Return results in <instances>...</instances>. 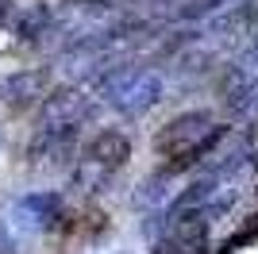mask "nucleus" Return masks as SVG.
<instances>
[{"label":"nucleus","mask_w":258,"mask_h":254,"mask_svg":"<svg viewBox=\"0 0 258 254\" xmlns=\"http://www.w3.org/2000/svg\"><path fill=\"white\" fill-rule=\"evenodd\" d=\"M74 135L77 131H39V135L27 143V158L35 166H54L62 169L74 154Z\"/></svg>","instance_id":"nucleus-6"},{"label":"nucleus","mask_w":258,"mask_h":254,"mask_svg":"<svg viewBox=\"0 0 258 254\" xmlns=\"http://www.w3.org/2000/svg\"><path fill=\"white\" fill-rule=\"evenodd\" d=\"M250 239H258V216H250V223H243V227H239V231H235V235H231V239L224 243V250H220V254H231L235 246L250 243Z\"/></svg>","instance_id":"nucleus-9"},{"label":"nucleus","mask_w":258,"mask_h":254,"mask_svg":"<svg viewBox=\"0 0 258 254\" xmlns=\"http://www.w3.org/2000/svg\"><path fill=\"white\" fill-rule=\"evenodd\" d=\"M254 169H258V154H254Z\"/></svg>","instance_id":"nucleus-13"},{"label":"nucleus","mask_w":258,"mask_h":254,"mask_svg":"<svg viewBox=\"0 0 258 254\" xmlns=\"http://www.w3.org/2000/svg\"><path fill=\"white\" fill-rule=\"evenodd\" d=\"M224 4H235V0H189L181 8L185 20H197V16H205V12H216V8H224Z\"/></svg>","instance_id":"nucleus-10"},{"label":"nucleus","mask_w":258,"mask_h":254,"mask_svg":"<svg viewBox=\"0 0 258 254\" xmlns=\"http://www.w3.org/2000/svg\"><path fill=\"white\" fill-rule=\"evenodd\" d=\"M50 85H54V74L46 70V66H31V70H16V74H8L4 81H0V104L16 108V112H23V108L39 104V100H46L50 96Z\"/></svg>","instance_id":"nucleus-3"},{"label":"nucleus","mask_w":258,"mask_h":254,"mask_svg":"<svg viewBox=\"0 0 258 254\" xmlns=\"http://www.w3.org/2000/svg\"><path fill=\"white\" fill-rule=\"evenodd\" d=\"M108 181H112V173L93 166V162H81V166L74 169V189H81V193H100Z\"/></svg>","instance_id":"nucleus-8"},{"label":"nucleus","mask_w":258,"mask_h":254,"mask_svg":"<svg viewBox=\"0 0 258 254\" xmlns=\"http://www.w3.org/2000/svg\"><path fill=\"white\" fill-rule=\"evenodd\" d=\"M4 16H8V4H4V0H0V20H4Z\"/></svg>","instance_id":"nucleus-12"},{"label":"nucleus","mask_w":258,"mask_h":254,"mask_svg":"<svg viewBox=\"0 0 258 254\" xmlns=\"http://www.w3.org/2000/svg\"><path fill=\"white\" fill-rule=\"evenodd\" d=\"M0 254H16V235L4 220H0Z\"/></svg>","instance_id":"nucleus-11"},{"label":"nucleus","mask_w":258,"mask_h":254,"mask_svg":"<svg viewBox=\"0 0 258 254\" xmlns=\"http://www.w3.org/2000/svg\"><path fill=\"white\" fill-rule=\"evenodd\" d=\"M93 116L85 89H54L39 108V131H77Z\"/></svg>","instance_id":"nucleus-2"},{"label":"nucleus","mask_w":258,"mask_h":254,"mask_svg":"<svg viewBox=\"0 0 258 254\" xmlns=\"http://www.w3.org/2000/svg\"><path fill=\"white\" fill-rule=\"evenodd\" d=\"M62 193H27L20 204H16V220L23 223V227H31V231H46V227H54V223L62 220Z\"/></svg>","instance_id":"nucleus-4"},{"label":"nucleus","mask_w":258,"mask_h":254,"mask_svg":"<svg viewBox=\"0 0 258 254\" xmlns=\"http://www.w3.org/2000/svg\"><path fill=\"white\" fill-rule=\"evenodd\" d=\"M212 127H216L212 112H181V116H173L170 123L154 135V150H158L162 158H181V154H189Z\"/></svg>","instance_id":"nucleus-1"},{"label":"nucleus","mask_w":258,"mask_h":254,"mask_svg":"<svg viewBox=\"0 0 258 254\" xmlns=\"http://www.w3.org/2000/svg\"><path fill=\"white\" fill-rule=\"evenodd\" d=\"M127 158H131V139L123 135V131H100L85 147V162L108 169V173H116L119 166H127Z\"/></svg>","instance_id":"nucleus-5"},{"label":"nucleus","mask_w":258,"mask_h":254,"mask_svg":"<svg viewBox=\"0 0 258 254\" xmlns=\"http://www.w3.org/2000/svg\"><path fill=\"white\" fill-rule=\"evenodd\" d=\"M50 27H54V8L46 4V0L31 4V8L23 12L20 20H16V35H20L23 42H27V39H39V35H46Z\"/></svg>","instance_id":"nucleus-7"}]
</instances>
